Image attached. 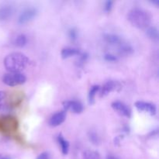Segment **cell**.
<instances>
[{"mask_svg":"<svg viewBox=\"0 0 159 159\" xmlns=\"http://www.w3.org/2000/svg\"><path fill=\"white\" fill-rule=\"evenodd\" d=\"M29 63V58L25 54L19 52L12 53L4 59V66L9 72H21Z\"/></svg>","mask_w":159,"mask_h":159,"instance_id":"6da1fadb","label":"cell"},{"mask_svg":"<svg viewBox=\"0 0 159 159\" xmlns=\"http://www.w3.org/2000/svg\"><path fill=\"white\" fill-rule=\"evenodd\" d=\"M128 20L135 27L138 29H144L150 25L152 16L146 10L140 8H134L128 13Z\"/></svg>","mask_w":159,"mask_h":159,"instance_id":"7a4b0ae2","label":"cell"},{"mask_svg":"<svg viewBox=\"0 0 159 159\" xmlns=\"http://www.w3.org/2000/svg\"><path fill=\"white\" fill-rule=\"evenodd\" d=\"M26 81V77L21 72H9L2 77L3 83L9 86H16L22 85Z\"/></svg>","mask_w":159,"mask_h":159,"instance_id":"3957f363","label":"cell"},{"mask_svg":"<svg viewBox=\"0 0 159 159\" xmlns=\"http://www.w3.org/2000/svg\"><path fill=\"white\" fill-rule=\"evenodd\" d=\"M37 15V9L33 7L26 8L20 14L18 18V23L20 24H26L31 20H34Z\"/></svg>","mask_w":159,"mask_h":159,"instance_id":"277c9868","label":"cell"},{"mask_svg":"<svg viewBox=\"0 0 159 159\" xmlns=\"http://www.w3.org/2000/svg\"><path fill=\"white\" fill-rule=\"evenodd\" d=\"M121 88L122 87H121L120 82H116V81H108L102 85V88L99 89V95L101 97H104L111 92L120 91Z\"/></svg>","mask_w":159,"mask_h":159,"instance_id":"5b68a950","label":"cell"},{"mask_svg":"<svg viewBox=\"0 0 159 159\" xmlns=\"http://www.w3.org/2000/svg\"><path fill=\"white\" fill-rule=\"evenodd\" d=\"M112 107L115 111L117 112L121 116L128 118L131 116V111H130V108L124 102H120V101H115L112 103Z\"/></svg>","mask_w":159,"mask_h":159,"instance_id":"8992f818","label":"cell"},{"mask_svg":"<svg viewBox=\"0 0 159 159\" xmlns=\"http://www.w3.org/2000/svg\"><path fill=\"white\" fill-rule=\"evenodd\" d=\"M135 107L140 111H144L150 113L151 115L154 116L156 114L157 109L154 104L149 103V102H142V101H138L135 102Z\"/></svg>","mask_w":159,"mask_h":159,"instance_id":"52a82bcc","label":"cell"},{"mask_svg":"<svg viewBox=\"0 0 159 159\" xmlns=\"http://www.w3.org/2000/svg\"><path fill=\"white\" fill-rule=\"evenodd\" d=\"M63 105L65 111V110H71L75 113H81L83 111V106L79 101H65Z\"/></svg>","mask_w":159,"mask_h":159,"instance_id":"ba28073f","label":"cell"},{"mask_svg":"<svg viewBox=\"0 0 159 159\" xmlns=\"http://www.w3.org/2000/svg\"><path fill=\"white\" fill-rule=\"evenodd\" d=\"M66 119V111H60L54 113L49 120V125L51 127H57L61 125Z\"/></svg>","mask_w":159,"mask_h":159,"instance_id":"9c48e42d","label":"cell"},{"mask_svg":"<svg viewBox=\"0 0 159 159\" xmlns=\"http://www.w3.org/2000/svg\"><path fill=\"white\" fill-rule=\"evenodd\" d=\"M14 12L13 6L5 5L0 7V21H6L12 17Z\"/></svg>","mask_w":159,"mask_h":159,"instance_id":"30bf717a","label":"cell"},{"mask_svg":"<svg viewBox=\"0 0 159 159\" xmlns=\"http://www.w3.org/2000/svg\"><path fill=\"white\" fill-rule=\"evenodd\" d=\"M75 55H80V51L77 48L67 47V48H63L61 51V57L64 59L68 58V57Z\"/></svg>","mask_w":159,"mask_h":159,"instance_id":"8fae6325","label":"cell"},{"mask_svg":"<svg viewBox=\"0 0 159 159\" xmlns=\"http://www.w3.org/2000/svg\"><path fill=\"white\" fill-rule=\"evenodd\" d=\"M118 52H119L120 55H130L133 52V48H132V47L130 44L127 43H124L122 41L118 45Z\"/></svg>","mask_w":159,"mask_h":159,"instance_id":"7c38bea8","label":"cell"},{"mask_svg":"<svg viewBox=\"0 0 159 159\" xmlns=\"http://www.w3.org/2000/svg\"><path fill=\"white\" fill-rule=\"evenodd\" d=\"M104 39L107 43L110 45H115V46H118L122 42V40L120 38V37L115 34H106L104 36Z\"/></svg>","mask_w":159,"mask_h":159,"instance_id":"4fadbf2b","label":"cell"},{"mask_svg":"<svg viewBox=\"0 0 159 159\" xmlns=\"http://www.w3.org/2000/svg\"><path fill=\"white\" fill-rule=\"evenodd\" d=\"M57 142H58L59 145L61 146L62 154L66 155L69 151V143L63 138L61 134H59L57 137Z\"/></svg>","mask_w":159,"mask_h":159,"instance_id":"5bb4252c","label":"cell"},{"mask_svg":"<svg viewBox=\"0 0 159 159\" xmlns=\"http://www.w3.org/2000/svg\"><path fill=\"white\" fill-rule=\"evenodd\" d=\"M8 107V96L4 91H0V111L6 110Z\"/></svg>","mask_w":159,"mask_h":159,"instance_id":"9a60e30c","label":"cell"},{"mask_svg":"<svg viewBox=\"0 0 159 159\" xmlns=\"http://www.w3.org/2000/svg\"><path fill=\"white\" fill-rule=\"evenodd\" d=\"M99 89H100V86L96 85H93L90 89L89 93V102L91 105H93L95 102V97L96 96V93L99 91Z\"/></svg>","mask_w":159,"mask_h":159,"instance_id":"2e32d148","label":"cell"},{"mask_svg":"<svg viewBox=\"0 0 159 159\" xmlns=\"http://www.w3.org/2000/svg\"><path fill=\"white\" fill-rule=\"evenodd\" d=\"M26 43H27V37L24 34H20L17 36L14 41L15 45L18 48H23L24 46H26Z\"/></svg>","mask_w":159,"mask_h":159,"instance_id":"e0dca14e","label":"cell"},{"mask_svg":"<svg viewBox=\"0 0 159 159\" xmlns=\"http://www.w3.org/2000/svg\"><path fill=\"white\" fill-rule=\"evenodd\" d=\"M82 159H100V155L94 151H85L82 155Z\"/></svg>","mask_w":159,"mask_h":159,"instance_id":"ac0fdd59","label":"cell"},{"mask_svg":"<svg viewBox=\"0 0 159 159\" xmlns=\"http://www.w3.org/2000/svg\"><path fill=\"white\" fill-rule=\"evenodd\" d=\"M149 38L153 40H157L158 39V30L156 27H150L147 30L146 32Z\"/></svg>","mask_w":159,"mask_h":159,"instance_id":"d6986e66","label":"cell"},{"mask_svg":"<svg viewBox=\"0 0 159 159\" xmlns=\"http://www.w3.org/2000/svg\"><path fill=\"white\" fill-rule=\"evenodd\" d=\"M89 139L94 145H98L100 144V138L98 134L95 131H90L89 133Z\"/></svg>","mask_w":159,"mask_h":159,"instance_id":"ffe728a7","label":"cell"},{"mask_svg":"<svg viewBox=\"0 0 159 159\" xmlns=\"http://www.w3.org/2000/svg\"><path fill=\"white\" fill-rule=\"evenodd\" d=\"M78 33L75 28H72L69 30V37L71 38V40H75L77 39Z\"/></svg>","mask_w":159,"mask_h":159,"instance_id":"44dd1931","label":"cell"},{"mask_svg":"<svg viewBox=\"0 0 159 159\" xmlns=\"http://www.w3.org/2000/svg\"><path fill=\"white\" fill-rule=\"evenodd\" d=\"M112 6H113V2L111 1H107L105 2V6H104V10L106 12H110L112 9Z\"/></svg>","mask_w":159,"mask_h":159,"instance_id":"7402d4cb","label":"cell"},{"mask_svg":"<svg viewBox=\"0 0 159 159\" xmlns=\"http://www.w3.org/2000/svg\"><path fill=\"white\" fill-rule=\"evenodd\" d=\"M105 59L108 61H116L117 60V57L116 56L113 55V54H107L105 55Z\"/></svg>","mask_w":159,"mask_h":159,"instance_id":"603a6c76","label":"cell"},{"mask_svg":"<svg viewBox=\"0 0 159 159\" xmlns=\"http://www.w3.org/2000/svg\"><path fill=\"white\" fill-rule=\"evenodd\" d=\"M37 159H49V155L47 152H43L40 154Z\"/></svg>","mask_w":159,"mask_h":159,"instance_id":"cb8c5ba5","label":"cell"},{"mask_svg":"<svg viewBox=\"0 0 159 159\" xmlns=\"http://www.w3.org/2000/svg\"><path fill=\"white\" fill-rule=\"evenodd\" d=\"M123 137V136H122ZM122 137L121 136H118V137H116L114 139V144L115 145H120V144L121 142V139H122Z\"/></svg>","mask_w":159,"mask_h":159,"instance_id":"d4e9b609","label":"cell"},{"mask_svg":"<svg viewBox=\"0 0 159 159\" xmlns=\"http://www.w3.org/2000/svg\"><path fill=\"white\" fill-rule=\"evenodd\" d=\"M107 159H119V158H118L117 157L113 156V155H108V156H107Z\"/></svg>","mask_w":159,"mask_h":159,"instance_id":"484cf974","label":"cell"},{"mask_svg":"<svg viewBox=\"0 0 159 159\" xmlns=\"http://www.w3.org/2000/svg\"><path fill=\"white\" fill-rule=\"evenodd\" d=\"M152 3H153V4H155L156 6H158L159 2L158 1H153V2H152Z\"/></svg>","mask_w":159,"mask_h":159,"instance_id":"4316f807","label":"cell"},{"mask_svg":"<svg viewBox=\"0 0 159 159\" xmlns=\"http://www.w3.org/2000/svg\"><path fill=\"white\" fill-rule=\"evenodd\" d=\"M0 159H10V158H1Z\"/></svg>","mask_w":159,"mask_h":159,"instance_id":"83f0119b","label":"cell"}]
</instances>
